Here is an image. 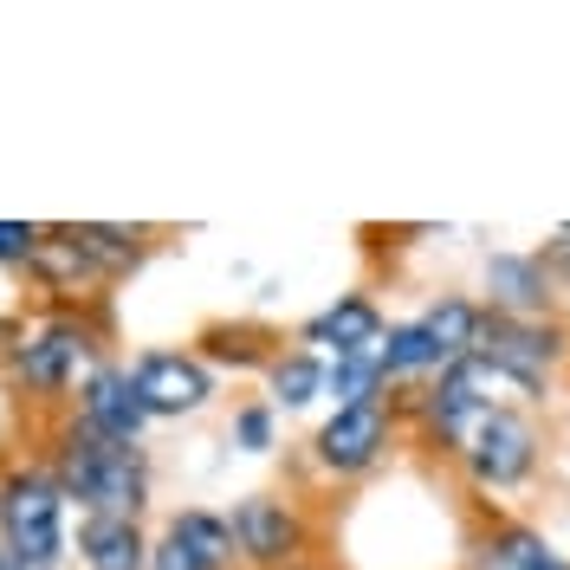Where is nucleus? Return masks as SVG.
<instances>
[{
    "mask_svg": "<svg viewBox=\"0 0 570 570\" xmlns=\"http://www.w3.org/2000/svg\"><path fill=\"white\" fill-rule=\"evenodd\" d=\"M46 466L59 473L66 499L85 519L91 512H105V519H142L149 487H156V466H149V454H142L137 441H105L98 428H85L78 415H59Z\"/></svg>",
    "mask_w": 570,
    "mask_h": 570,
    "instance_id": "1",
    "label": "nucleus"
},
{
    "mask_svg": "<svg viewBox=\"0 0 570 570\" xmlns=\"http://www.w3.org/2000/svg\"><path fill=\"white\" fill-rule=\"evenodd\" d=\"M105 337H110V312H46L27 331V344L0 363V383L13 395H33V402H66L78 395V383L105 363Z\"/></svg>",
    "mask_w": 570,
    "mask_h": 570,
    "instance_id": "2",
    "label": "nucleus"
},
{
    "mask_svg": "<svg viewBox=\"0 0 570 570\" xmlns=\"http://www.w3.org/2000/svg\"><path fill=\"white\" fill-rule=\"evenodd\" d=\"M493 402H512L505 383H499L493 370L480 363V356H461V363H448L441 376H428L415 390H395V409H402V434L428 448V454H461L466 428L480 422Z\"/></svg>",
    "mask_w": 570,
    "mask_h": 570,
    "instance_id": "3",
    "label": "nucleus"
},
{
    "mask_svg": "<svg viewBox=\"0 0 570 570\" xmlns=\"http://www.w3.org/2000/svg\"><path fill=\"white\" fill-rule=\"evenodd\" d=\"M473 356L505 383L512 402L544 409L551 390H558V376L570 370V324L564 318H505V312H487Z\"/></svg>",
    "mask_w": 570,
    "mask_h": 570,
    "instance_id": "4",
    "label": "nucleus"
},
{
    "mask_svg": "<svg viewBox=\"0 0 570 570\" xmlns=\"http://www.w3.org/2000/svg\"><path fill=\"white\" fill-rule=\"evenodd\" d=\"M454 466H461V480L473 499L525 493L538 480V466H544V422H538V409H525V402H493L480 422L466 428Z\"/></svg>",
    "mask_w": 570,
    "mask_h": 570,
    "instance_id": "5",
    "label": "nucleus"
},
{
    "mask_svg": "<svg viewBox=\"0 0 570 570\" xmlns=\"http://www.w3.org/2000/svg\"><path fill=\"white\" fill-rule=\"evenodd\" d=\"M66 487L46 461H20L0 473V544L20 570L66 564Z\"/></svg>",
    "mask_w": 570,
    "mask_h": 570,
    "instance_id": "6",
    "label": "nucleus"
},
{
    "mask_svg": "<svg viewBox=\"0 0 570 570\" xmlns=\"http://www.w3.org/2000/svg\"><path fill=\"white\" fill-rule=\"evenodd\" d=\"M395 448H402V409L390 395V402H363V409H331L305 441V461L318 466V480L351 487V480H370Z\"/></svg>",
    "mask_w": 570,
    "mask_h": 570,
    "instance_id": "7",
    "label": "nucleus"
},
{
    "mask_svg": "<svg viewBox=\"0 0 570 570\" xmlns=\"http://www.w3.org/2000/svg\"><path fill=\"white\" fill-rule=\"evenodd\" d=\"M227 525H234V544H240V564L247 570H285V564L318 558V519L285 493L234 499Z\"/></svg>",
    "mask_w": 570,
    "mask_h": 570,
    "instance_id": "8",
    "label": "nucleus"
},
{
    "mask_svg": "<svg viewBox=\"0 0 570 570\" xmlns=\"http://www.w3.org/2000/svg\"><path fill=\"white\" fill-rule=\"evenodd\" d=\"M130 383H137V402L149 409V422H181V415H202L214 395H220V376H214L188 344H149V351L130 356Z\"/></svg>",
    "mask_w": 570,
    "mask_h": 570,
    "instance_id": "9",
    "label": "nucleus"
},
{
    "mask_svg": "<svg viewBox=\"0 0 570 570\" xmlns=\"http://www.w3.org/2000/svg\"><path fill=\"white\" fill-rule=\"evenodd\" d=\"M466 570H570V558L544 538V525L473 499V512H466Z\"/></svg>",
    "mask_w": 570,
    "mask_h": 570,
    "instance_id": "10",
    "label": "nucleus"
},
{
    "mask_svg": "<svg viewBox=\"0 0 570 570\" xmlns=\"http://www.w3.org/2000/svg\"><path fill=\"white\" fill-rule=\"evenodd\" d=\"M480 305L505 312V318H564V285L544 266V253L499 247L480 266Z\"/></svg>",
    "mask_w": 570,
    "mask_h": 570,
    "instance_id": "11",
    "label": "nucleus"
},
{
    "mask_svg": "<svg viewBox=\"0 0 570 570\" xmlns=\"http://www.w3.org/2000/svg\"><path fill=\"white\" fill-rule=\"evenodd\" d=\"M27 273H33V285L52 298V312H91V305H105V273L91 266V253L78 247L71 220L46 227V240H39Z\"/></svg>",
    "mask_w": 570,
    "mask_h": 570,
    "instance_id": "12",
    "label": "nucleus"
},
{
    "mask_svg": "<svg viewBox=\"0 0 570 570\" xmlns=\"http://www.w3.org/2000/svg\"><path fill=\"white\" fill-rule=\"evenodd\" d=\"M383 331H390V318H383V305L370 292H337L324 312H312V318L292 331V344H305V351H318L337 363V356H370L383 344Z\"/></svg>",
    "mask_w": 570,
    "mask_h": 570,
    "instance_id": "13",
    "label": "nucleus"
},
{
    "mask_svg": "<svg viewBox=\"0 0 570 570\" xmlns=\"http://www.w3.org/2000/svg\"><path fill=\"white\" fill-rule=\"evenodd\" d=\"M66 415L98 428L105 441H137V448H142V428H149V409L137 402V383H130V363H110V356L78 383Z\"/></svg>",
    "mask_w": 570,
    "mask_h": 570,
    "instance_id": "14",
    "label": "nucleus"
},
{
    "mask_svg": "<svg viewBox=\"0 0 570 570\" xmlns=\"http://www.w3.org/2000/svg\"><path fill=\"white\" fill-rule=\"evenodd\" d=\"M188 351L202 356L214 376H220V370H234V376H266V363L285 351V331L266 324V318H208L195 331Z\"/></svg>",
    "mask_w": 570,
    "mask_h": 570,
    "instance_id": "15",
    "label": "nucleus"
},
{
    "mask_svg": "<svg viewBox=\"0 0 570 570\" xmlns=\"http://www.w3.org/2000/svg\"><path fill=\"white\" fill-rule=\"evenodd\" d=\"M149 544L156 538L142 532V519H105V512L78 519V538H71L85 570H149Z\"/></svg>",
    "mask_w": 570,
    "mask_h": 570,
    "instance_id": "16",
    "label": "nucleus"
},
{
    "mask_svg": "<svg viewBox=\"0 0 570 570\" xmlns=\"http://www.w3.org/2000/svg\"><path fill=\"white\" fill-rule=\"evenodd\" d=\"M71 234H78V247L91 253V266L105 273V285L130 279L149 266V253H156V227H130V220H71Z\"/></svg>",
    "mask_w": 570,
    "mask_h": 570,
    "instance_id": "17",
    "label": "nucleus"
},
{
    "mask_svg": "<svg viewBox=\"0 0 570 570\" xmlns=\"http://www.w3.org/2000/svg\"><path fill=\"white\" fill-rule=\"evenodd\" d=\"M266 402L279 409V415H298V409H312L318 395H331V356L305 351V344H285L273 363H266Z\"/></svg>",
    "mask_w": 570,
    "mask_h": 570,
    "instance_id": "18",
    "label": "nucleus"
},
{
    "mask_svg": "<svg viewBox=\"0 0 570 570\" xmlns=\"http://www.w3.org/2000/svg\"><path fill=\"white\" fill-rule=\"evenodd\" d=\"M428 331V344L441 351V370L448 363H461V356H473V344H480V324H487V305L480 298H466V292H441V298H428L422 318H415Z\"/></svg>",
    "mask_w": 570,
    "mask_h": 570,
    "instance_id": "19",
    "label": "nucleus"
},
{
    "mask_svg": "<svg viewBox=\"0 0 570 570\" xmlns=\"http://www.w3.org/2000/svg\"><path fill=\"white\" fill-rule=\"evenodd\" d=\"M169 538H181L202 570H240V544H234V525H227V512H214V505H176L169 512Z\"/></svg>",
    "mask_w": 570,
    "mask_h": 570,
    "instance_id": "20",
    "label": "nucleus"
},
{
    "mask_svg": "<svg viewBox=\"0 0 570 570\" xmlns=\"http://www.w3.org/2000/svg\"><path fill=\"white\" fill-rule=\"evenodd\" d=\"M376 356H383V370H390L395 390H415V383H428V376H441V351L428 344V331L415 318H390Z\"/></svg>",
    "mask_w": 570,
    "mask_h": 570,
    "instance_id": "21",
    "label": "nucleus"
},
{
    "mask_svg": "<svg viewBox=\"0 0 570 570\" xmlns=\"http://www.w3.org/2000/svg\"><path fill=\"white\" fill-rule=\"evenodd\" d=\"M395 383H390V370H383V356L370 351V356H337L331 363V402L337 409H363V402H390Z\"/></svg>",
    "mask_w": 570,
    "mask_h": 570,
    "instance_id": "22",
    "label": "nucleus"
},
{
    "mask_svg": "<svg viewBox=\"0 0 570 570\" xmlns=\"http://www.w3.org/2000/svg\"><path fill=\"white\" fill-rule=\"evenodd\" d=\"M234 448L240 454H273L279 448V409L266 402V395H247V402H234Z\"/></svg>",
    "mask_w": 570,
    "mask_h": 570,
    "instance_id": "23",
    "label": "nucleus"
},
{
    "mask_svg": "<svg viewBox=\"0 0 570 570\" xmlns=\"http://www.w3.org/2000/svg\"><path fill=\"white\" fill-rule=\"evenodd\" d=\"M46 227L39 220H0V266H33Z\"/></svg>",
    "mask_w": 570,
    "mask_h": 570,
    "instance_id": "24",
    "label": "nucleus"
},
{
    "mask_svg": "<svg viewBox=\"0 0 570 570\" xmlns=\"http://www.w3.org/2000/svg\"><path fill=\"white\" fill-rule=\"evenodd\" d=\"M149 570H202V558H195L181 538L156 532V544H149Z\"/></svg>",
    "mask_w": 570,
    "mask_h": 570,
    "instance_id": "25",
    "label": "nucleus"
},
{
    "mask_svg": "<svg viewBox=\"0 0 570 570\" xmlns=\"http://www.w3.org/2000/svg\"><path fill=\"white\" fill-rule=\"evenodd\" d=\"M544 266H551V273H558V285H570V220H558V227H551V240H544Z\"/></svg>",
    "mask_w": 570,
    "mask_h": 570,
    "instance_id": "26",
    "label": "nucleus"
},
{
    "mask_svg": "<svg viewBox=\"0 0 570 570\" xmlns=\"http://www.w3.org/2000/svg\"><path fill=\"white\" fill-rule=\"evenodd\" d=\"M27 331H33V324L20 318V312H0V363H7V356L27 344Z\"/></svg>",
    "mask_w": 570,
    "mask_h": 570,
    "instance_id": "27",
    "label": "nucleus"
},
{
    "mask_svg": "<svg viewBox=\"0 0 570 570\" xmlns=\"http://www.w3.org/2000/svg\"><path fill=\"white\" fill-rule=\"evenodd\" d=\"M285 570H337L331 558H305V564H285Z\"/></svg>",
    "mask_w": 570,
    "mask_h": 570,
    "instance_id": "28",
    "label": "nucleus"
},
{
    "mask_svg": "<svg viewBox=\"0 0 570 570\" xmlns=\"http://www.w3.org/2000/svg\"><path fill=\"white\" fill-rule=\"evenodd\" d=\"M0 570H20V564H13V558H7V544H0Z\"/></svg>",
    "mask_w": 570,
    "mask_h": 570,
    "instance_id": "29",
    "label": "nucleus"
},
{
    "mask_svg": "<svg viewBox=\"0 0 570 570\" xmlns=\"http://www.w3.org/2000/svg\"><path fill=\"white\" fill-rule=\"evenodd\" d=\"M564 461H570V448H564Z\"/></svg>",
    "mask_w": 570,
    "mask_h": 570,
    "instance_id": "30",
    "label": "nucleus"
}]
</instances>
